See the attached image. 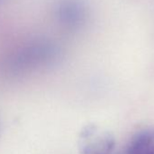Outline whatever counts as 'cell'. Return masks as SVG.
I'll use <instances>...</instances> for the list:
<instances>
[{
    "label": "cell",
    "instance_id": "cell-3",
    "mask_svg": "<svg viewBox=\"0 0 154 154\" xmlns=\"http://www.w3.org/2000/svg\"><path fill=\"white\" fill-rule=\"evenodd\" d=\"M88 17V8L84 0H59L54 8V18L67 30L82 27Z\"/></svg>",
    "mask_w": 154,
    "mask_h": 154
},
{
    "label": "cell",
    "instance_id": "cell-6",
    "mask_svg": "<svg viewBox=\"0 0 154 154\" xmlns=\"http://www.w3.org/2000/svg\"><path fill=\"white\" fill-rule=\"evenodd\" d=\"M0 1H1V0H0Z\"/></svg>",
    "mask_w": 154,
    "mask_h": 154
},
{
    "label": "cell",
    "instance_id": "cell-1",
    "mask_svg": "<svg viewBox=\"0 0 154 154\" xmlns=\"http://www.w3.org/2000/svg\"><path fill=\"white\" fill-rule=\"evenodd\" d=\"M60 55L58 45L47 37L32 38L16 48L5 61V71L17 76L50 65Z\"/></svg>",
    "mask_w": 154,
    "mask_h": 154
},
{
    "label": "cell",
    "instance_id": "cell-2",
    "mask_svg": "<svg viewBox=\"0 0 154 154\" xmlns=\"http://www.w3.org/2000/svg\"><path fill=\"white\" fill-rule=\"evenodd\" d=\"M114 136L96 125L86 126L80 134V154H112Z\"/></svg>",
    "mask_w": 154,
    "mask_h": 154
},
{
    "label": "cell",
    "instance_id": "cell-4",
    "mask_svg": "<svg viewBox=\"0 0 154 154\" xmlns=\"http://www.w3.org/2000/svg\"><path fill=\"white\" fill-rule=\"evenodd\" d=\"M126 154H154V128H147L134 134Z\"/></svg>",
    "mask_w": 154,
    "mask_h": 154
},
{
    "label": "cell",
    "instance_id": "cell-5",
    "mask_svg": "<svg viewBox=\"0 0 154 154\" xmlns=\"http://www.w3.org/2000/svg\"><path fill=\"white\" fill-rule=\"evenodd\" d=\"M118 154H120V153H118Z\"/></svg>",
    "mask_w": 154,
    "mask_h": 154
}]
</instances>
